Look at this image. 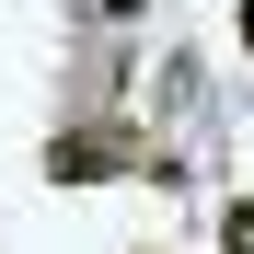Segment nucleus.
Masks as SVG:
<instances>
[{"instance_id": "nucleus-2", "label": "nucleus", "mask_w": 254, "mask_h": 254, "mask_svg": "<svg viewBox=\"0 0 254 254\" xmlns=\"http://www.w3.org/2000/svg\"><path fill=\"white\" fill-rule=\"evenodd\" d=\"M220 254H254V196H231V208H220Z\"/></svg>"}, {"instance_id": "nucleus-3", "label": "nucleus", "mask_w": 254, "mask_h": 254, "mask_svg": "<svg viewBox=\"0 0 254 254\" xmlns=\"http://www.w3.org/2000/svg\"><path fill=\"white\" fill-rule=\"evenodd\" d=\"M139 12H150V0H104V23H139Z\"/></svg>"}, {"instance_id": "nucleus-4", "label": "nucleus", "mask_w": 254, "mask_h": 254, "mask_svg": "<svg viewBox=\"0 0 254 254\" xmlns=\"http://www.w3.org/2000/svg\"><path fill=\"white\" fill-rule=\"evenodd\" d=\"M231 35H243V58H254V0H243V23H231Z\"/></svg>"}, {"instance_id": "nucleus-1", "label": "nucleus", "mask_w": 254, "mask_h": 254, "mask_svg": "<svg viewBox=\"0 0 254 254\" xmlns=\"http://www.w3.org/2000/svg\"><path fill=\"white\" fill-rule=\"evenodd\" d=\"M139 139H127V127H69V139H47V185H104V174H139ZM162 174V162H150Z\"/></svg>"}]
</instances>
